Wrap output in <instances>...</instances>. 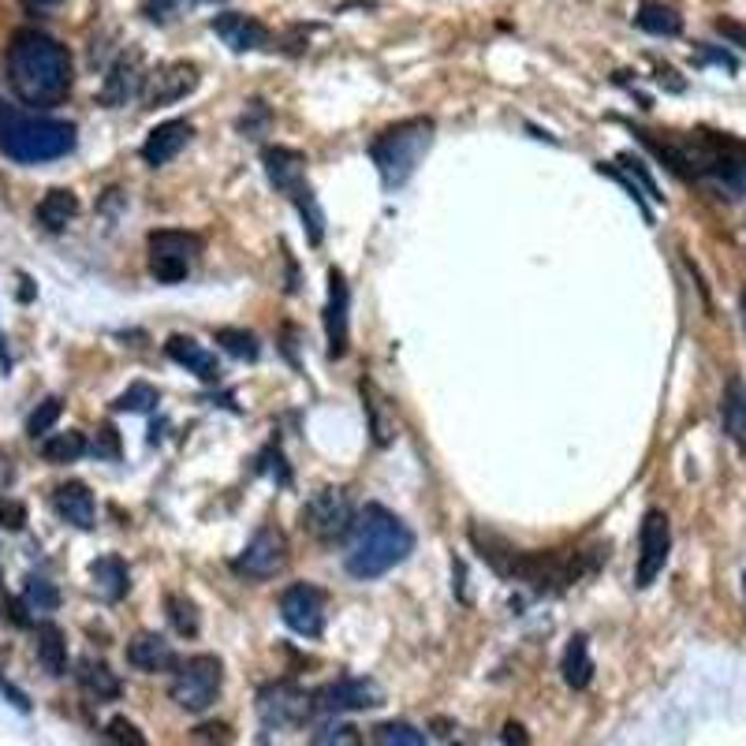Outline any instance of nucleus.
<instances>
[{
    "instance_id": "bb28decb",
    "label": "nucleus",
    "mask_w": 746,
    "mask_h": 746,
    "mask_svg": "<svg viewBox=\"0 0 746 746\" xmlns=\"http://www.w3.org/2000/svg\"><path fill=\"white\" fill-rule=\"evenodd\" d=\"M635 23L642 26L646 34H653V38H676L683 31V15L672 4H661V0H646V4L638 8Z\"/></svg>"
},
{
    "instance_id": "412c9836",
    "label": "nucleus",
    "mask_w": 746,
    "mask_h": 746,
    "mask_svg": "<svg viewBox=\"0 0 746 746\" xmlns=\"http://www.w3.org/2000/svg\"><path fill=\"white\" fill-rule=\"evenodd\" d=\"M52 508L60 512V519H68L71 527H79V530H91L94 522H97L94 493L86 490L83 482H64V485H57V493H52Z\"/></svg>"
},
{
    "instance_id": "f257e3e1",
    "label": "nucleus",
    "mask_w": 746,
    "mask_h": 746,
    "mask_svg": "<svg viewBox=\"0 0 746 746\" xmlns=\"http://www.w3.org/2000/svg\"><path fill=\"white\" fill-rule=\"evenodd\" d=\"M8 83L26 105H57L71 91V52L41 31H20L4 57Z\"/></svg>"
},
{
    "instance_id": "7ed1b4c3",
    "label": "nucleus",
    "mask_w": 746,
    "mask_h": 746,
    "mask_svg": "<svg viewBox=\"0 0 746 746\" xmlns=\"http://www.w3.org/2000/svg\"><path fill=\"white\" fill-rule=\"evenodd\" d=\"M0 149L20 165L57 161L75 149V123L26 117L0 97Z\"/></svg>"
},
{
    "instance_id": "dca6fc26",
    "label": "nucleus",
    "mask_w": 746,
    "mask_h": 746,
    "mask_svg": "<svg viewBox=\"0 0 746 746\" xmlns=\"http://www.w3.org/2000/svg\"><path fill=\"white\" fill-rule=\"evenodd\" d=\"M194 128L186 120H165L157 123L154 131L146 135V142H142V161L161 168L168 161H176V157L186 149V142H191Z\"/></svg>"
},
{
    "instance_id": "e433bc0d",
    "label": "nucleus",
    "mask_w": 746,
    "mask_h": 746,
    "mask_svg": "<svg viewBox=\"0 0 746 746\" xmlns=\"http://www.w3.org/2000/svg\"><path fill=\"white\" fill-rule=\"evenodd\" d=\"M310 746H362V735H359V727L336 721V724H325Z\"/></svg>"
},
{
    "instance_id": "5701e85b",
    "label": "nucleus",
    "mask_w": 746,
    "mask_h": 746,
    "mask_svg": "<svg viewBox=\"0 0 746 746\" xmlns=\"http://www.w3.org/2000/svg\"><path fill=\"white\" fill-rule=\"evenodd\" d=\"M721 419H724V433L735 448H746V388L743 377H727L724 385V399H721Z\"/></svg>"
},
{
    "instance_id": "4be33fe9",
    "label": "nucleus",
    "mask_w": 746,
    "mask_h": 746,
    "mask_svg": "<svg viewBox=\"0 0 746 746\" xmlns=\"http://www.w3.org/2000/svg\"><path fill=\"white\" fill-rule=\"evenodd\" d=\"M91 582L101 601H120L131 590V575L128 564L120 556H97L91 564Z\"/></svg>"
},
{
    "instance_id": "37998d69",
    "label": "nucleus",
    "mask_w": 746,
    "mask_h": 746,
    "mask_svg": "<svg viewBox=\"0 0 746 746\" xmlns=\"http://www.w3.org/2000/svg\"><path fill=\"white\" fill-rule=\"evenodd\" d=\"M717 34H721L724 41H732V46L746 49V26L735 23V20H717Z\"/></svg>"
},
{
    "instance_id": "a18cd8bd",
    "label": "nucleus",
    "mask_w": 746,
    "mask_h": 746,
    "mask_svg": "<svg viewBox=\"0 0 746 746\" xmlns=\"http://www.w3.org/2000/svg\"><path fill=\"white\" fill-rule=\"evenodd\" d=\"M26 4H31V8H57L60 0H26Z\"/></svg>"
},
{
    "instance_id": "a211bd4d",
    "label": "nucleus",
    "mask_w": 746,
    "mask_h": 746,
    "mask_svg": "<svg viewBox=\"0 0 746 746\" xmlns=\"http://www.w3.org/2000/svg\"><path fill=\"white\" fill-rule=\"evenodd\" d=\"M142 57L139 52H123L117 64L109 68V75H105V86H101V105H109V109H120V105H128L131 97L142 91Z\"/></svg>"
},
{
    "instance_id": "20e7f679",
    "label": "nucleus",
    "mask_w": 746,
    "mask_h": 746,
    "mask_svg": "<svg viewBox=\"0 0 746 746\" xmlns=\"http://www.w3.org/2000/svg\"><path fill=\"white\" fill-rule=\"evenodd\" d=\"M433 146V120L430 117H411L385 128L370 146V157L381 172L385 191H399L414 172H419L422 157Z\"/></svg>"
},
{
    "instance_id": "c756f323",
    "label": "nucleus",
    "mask_w": 746,
    "mask_h": 746,
    "mask_svg": "<svg viewBox=\"0 0 746 746\" xmlns=\"http://www.w3.org/2000/svg\"><path fill=\"white\" fill-rule=\"evenodd\" d=\"M165 609H168V619H172L176 635H183V638L198 635L202 619H198V605H194L191 598H183V593H168Z\"/></svg>"
},
{
    "instance_id": "6e6552de",
    "label": "nucleus",
    "mask_w": 746,
    "mask_h": 746,
    "mask_svg": "<svg viewBox=\"0 0 746 746\" xmlns=\"http://www.w3.org/2000/svg\"><path fill=\"white\" fill-rule=\"evenodd\" d=\"M672 553V522L661 508H650L642 515V530H638V564H635V586H650L664 571Z\"/></svg>"
},
{
    "instance_id": "f704fd0d",
    "label": "nucleus",
    "mask_w": 746,
    "mask_h": 746,
    "mask_svg": "<svg viewBox=\"0 0 746 746\" xmlns=\"http://www.w3.org/2000/svg\"><path fill=\"white\" fill-rule=\"evenodd\" d=\"M377 746H425V735L419 732V727L393 721V724L377 727Z\"/></svg>"
},
{
    "instance_id": "9d476101",
    "label": "nucleus",
    "mask_w": 746,
    "mask_h": 746,
    "mask_svg": "<svg viewBox=\"0 0 746 746\" xmlns=\"http://www.w3.org/2000/svg\"><path fill=\"white\" fill-rule=\"evenodd\" d=\"M280 616L296 635L317 638L325 630V593L310 582H296L280 593Z\"/></svg>"
},
{
    "instance_id": "ea45409f",
    "label": "nucleus",
    "mask_w": 746,
    "mask_h": 746,
    "mask_svg": "<svg viewBox=\"0 0 746 746\" xmlns=\"http://www.w3.org/2000/svg\"><path fill=\"white\" fill-rule=\"evenodd\" d=\"M109 739L117 746H146V735H142L139 727L128 721V717H112V721H109Z\"/></svg>"
},
{
    "instance_id": "2f4dec72",
    "label": "nucleus",
    "mask_w": 746,
    "mask_h": 746,
    "mask_svg": "<svg viewBox=\"0 0 746 746\" xmlns=\"http://www.w3.org/2000/svg\"><path fill=\"white\" fill-rule=\"evenodd\" d=\"M299 206V213H303V225H306V232H310V243H322V236H325V213L322 206H317V198H314V191L310 186H303V191L291 198Z\"/></svg>"
},
{
    "instance_id": "de8ad7c7",
    "label": "nucleus",
    "mask_w": 746,
    "mask_h": 746,
    "mask_svg": "<svg viewBox=\"0 0 746 746\" xmlns=\"http://www.w3.org/2000/svg\"><path fill=\"white\" fill-rule=\"evenodd\" d=\"M0 354H4V340H0Z\"/></svg>"
},
{
    "instance_id": "79ce46f5",
    "label": "nucleus",
    "mask_w": 746,
    "mask_h": 746,
    "mask_svg": "<svg viewBox=\"0 0 746 746\" xmlns=\"http://www.w3.org/2000/svg\"><path fill=\"white\" fill-rule=\"evenodd\" d=\"M26 522V508L20 501H8V496H0V527L4 530H23Z\"/></svg>"
},
{
    "instance_id": "72a5a7b5",
    "label": "nucleus",
    "mask_w": 746,
    "mask_h": 746,
    "mask_svg": "<svg viewBox=\"0 0 746 746\" xmlns=\"http://www.w3.org/2000/svg\"><path fill=\"white\" fill-rule=\"evenodd\" d=\"M157 404H161L157 388L146 385V381H135V385H131L128 393L117 399V411H154Z\"/></svg>"
},
{
    "instance_id": "0eeeda50",
    "label": "nucleus",
    "mask_w": 746,
    "mask_h": 746,
    "mask_svg": "<svg viewBox=\"0 0 746 746\" xmlns=\"http://www.w3.org/2000/svg\"><path fill=\"white\" fill-rule=\"evenodd\" d=\"M202 254V239L191 232H154L149 236V273L161 284H180Z\"/></svg>"
},
{
    "instance_id": "473e14b6",
    "label": "nucleus",
    "mask_w": 746,
    "mask_h": 746,
    "mask_svg": "<svg viewBox=\"0 0 746 746\" xmlns=\"http://www.w3.org/2000/svg\"><path fill=\"white\" fill-rule=\"evenodd\" d=\"M23 601L34 612H52V609L60 605V593H57V586H52L49 579H41V575H31V579H26V590H23Z\"/></svg>"
},
{
    "instance_id": "c85d7f7f",
    "label": "nucleus",
    "mask_w": 746,
    "mask_h": 746,
    "mask_svg": "<svg viewBox=\"0 0 746 746\" xmlns=\"http://www.w3.org/2000/svg\"><path fill=\"white\" fill-rule=\"evenodd\" d=\"M86 437L79 430H68V433H52V437L41 444V456L49 459V464H75L79 456H86Z\"/></svg>"
},
{
    "instance_id": "aec40b11",
    "label": "nucleus",
    "mask_w": 746,
    "mask_h": 746,
    "mask_svg": "<svg viewBox=\"0 0 746 746\" xmlns=\"http://www.w3.org/2000/svg\"><path fill=\"white\" fill-rule=\"evenodd\" d=\"M165 351H168V359L180 362V366H186L198 381H206V385H217V381H220L217 354L206 351L198 340H191V336H168Z\"/></svg>"
},
{
    "instance_id": "39448f33",
    "label": "nucleus",
    "mask_w": 746,
    "mask_h": 746,
    "mask_svg": "<svg viewBox=\"0 0 746 746\" xmlns=\"http://www.w3.org/2000/svg\"><path fill=\"white\" fill-rule=\"evenodd\" d=\"M225 687V664L213 653H198L176 669L172 679V701L186 713H206Z\"/></svg>"
},
{
    "instance_id": "4468645a",
    "label": "nucleus",
    "mask_w": 746,
    "mask_h": 746,
    "mask_svg": "<svg viewBox=\"0 0 746 746\" xmlns=\"http://www.w3.org/2000/svg\"><path fill=\"white\" fill-rule=\"evenodd\" d=\"M348 280L340 269H328V303H325V336H328V354L340 359L348 354Z\"/></svg>"
},
{
    "instance_id": "58836bf2",
    "label": "nucleus",
    "mask_w": 746,
    "mask_h": 746,
    "mask_svg": "<svg viewBox=\"0 0 746 746\" xmlns=\"http://www.w3.org/2000/svg\"><path fill=\"white\" fill-rule=\"evenodd\" d=\"M619 165H624V168H627V176H630V180H635V183H638V191H642V194H646V198H653V202H661V198H664V194H661V191H657L653 176H650V172H646V165H642V161H635V157H619Z\"/></svg>"
},
{
    "instance_id": "f3484780",
    "label": "nucleus",
    "mask_w": 746,
    "mask_h": 746,
    "mask_svg": "<svg viewBox=\"0 0 746 746\" xmlns=\"http://www.w3.org/2000/svg\"><path fill=\"white\" fill-rule=\"evenodd\" d=\"M262 161H265V172H269L273 186L288 194V198H296V194L306 186V157L299 154V149L265 146L262 149Z\"/></svg>"
},
{
    "instance_id": "2eb2a0df",
    "label": "nucleus",
    "mask_w": 746,
    "mask_h": 746,
    "mask_svg": "<svg viewBox=\"0 0 746 746\" xmlns=\"http://www.w3.org/2000/svg\"><path fill=\"white\" fill-rule=\"evenodd\" d=\"M209 31L217 34V38L225 41V46L232 49V52H254V49H262L265 41H269V31H265V26L254 20V15H243V12L213 15Z\"/></svg>"
},
{
    "instance_id": "c03bdc74",
    "label": "nucleus",
    "mask_w": 746,
    "mask_h": 746,
    "mask_svg": "<svg viewBox=\"0 0 746 746\" xmlns=\"http://www.w3.org/2000/svg\"><path fill=\"white\" fill-rule=\"evenodd\" d=\"M504 746H527V727L515 721L504 724Z\"/></svg>"
},
{
    "instance_id": "f03ea898",
    "label": "nucleus",
    "mask_w": 746,
    "mask_h": 746,
    "mask_svg": "<svg viewBox=\"0 0 746 746\" xmlns=\"http://www.w3.org/2000/svg\"><path fill=\"white\" fill-rule=\"evenodd\" d=\"M348 553H344V567L354 579L370 582L388 575L396 564H404L414 549V534L396 512L381 508V504H366L351 522L348 534Z\"/></svg>"
},
{
    "instance_id": "6ab92c4d",
    "label": "nucleus",
    "mask_w": 746,
    "mask_h": 746,
    "mask_svg": "<svg viewBox=\"0 0 746 746\" xmlns=\"http://www.w3.org/2000/svg\"><path fill=\"white\" fill-rule=\"evenodd\" d=\"M128 664H131V669H139V672H172V669H180L172 642H165V638L154 635V630H139V635L131 638V642H128Z\"/></svg>"
},
{
    "instance_id": "a878e982",
    "label": "nucleus",
    "mask_w": 746,
    "mask_h": 746,
    "mask_svg": "<svg viewBox=\"0 0 746 746\" xmlns=\"http://www.w3.org/2000/svg\"><path fill=\"white\" fill-rule=\"evenodd\" d=\"M560 672H564V683L575 690H582L586 683L593 679V661H590V638L586 635H571L564 650V661H560Z\"/></svg>"
},
{
    "instance_id": "a19ab883",
    "label": "nucleus",
    "mask_w": 746,
    "mask_h": 746,
    "mask_svg": "<svg viewBox=\"0 0 746 746\" xmlns=\"http://www.w3.org/2000/svg\"><path fill=\"white\" fill-rule=\"evenodd\" d=\"M91 452H94V456H105V459H117L120 456L117 430H112V425H101V430H97V441L91 444Z\"/></svg>"
},
{
    "instance_id": "393cba45",
    "label": "nucleus",
    "mask_w": 746,
    "mask_h": 746,
    "mask_svg": "<svg viewBox=\"0 0 746 746\" xmlns=\"http://www.w3.org/2000/svg\"><path fill=\"white\" fill-rule=\"evenodd\" d=\"M79 213V198L64 186H57V191H49L46 198L38 202V209H34V217H38L41 228H49V232H60V228H68L71 220H75Z\"/></svg>"
},
{
    "instance_id": "49530a36",
    "label": "nucleus",
    "mask_w": 746,
    "mask_h": 746,
    "mask_svg": "<svg viewBox=\"0 0 746 746\" xmlns=\"http://www.w3.org/2000/svg\"><path fill=\"white\" fill-rule=\"evenodd\" d=\"M743 328H746V291H743Z\"/></svg>"
},
{
    "instance_id": "ddd939ff",
    "label": "nucleus",
    "mask_w": 746,
    "mask_h": 746,
    "mask_svg": "<svg viewBox=\"0 0 746 746\" xmlns=\"http://www.w3.org/2000/svg\"><path fill=\"white\" fill-rule=\"evenodd\" d=\"M385 701V690L373 679H336L314 695L317 713H359V709H377Z\"/></svg>"
},
{
    "instance_id": "9b49d317",
    "label": "nucleus",
    "mask_w": 746,
    "mask_h": 746,
    "mask_svg": "<svg viewBox=\"0 0 746 746\" xmlns=\"http://www.w3.org/2000/svg\"><path fill=\"white\" fill-rule=\"evenodd\" d=\"M257 713H262L265 724H277V727L303 724L314 713V695L299 690L296 683H269L257 695Z\"/></svg>"
},
{
    "instance_id": "1a4fd4ad",
    "label": "nucleus",
    "mask_w": 746,
    "mask_h": 746,
    "mask_svg": "<svg viewBox=\"0 0 746 746\" xmlns=\"http://www.w3.org/2000/svg\"><path fill=\"white\" fill-rule=\"evenodd\" d=\"M232 567L239 575H246V579H254V582L280 575L284 567H288V538H284V530L262 527L251 541H246V549L236 556Z\"/></svg>"
},
{
    "instance_id": "4c0bfd02",
    "label": "nucleus",
    "mask_w": 746,
    "mask_h": 746,
    "mask_svg": "<svg viewBox=\"0 0 746 746\" xmlns=\"http://www.w3.org/2000/svg\"><path fill=\"white\" fill-rule=\"evenodd\" d=\"M194 4H209V0H146V15L154 23H172L176 15H183Z\"/></svg>"
},
{
    "instance_id": "7c9ffc66",
    "label": "nucleus",
    "mask_w": 746,
    "mask_h": 746,
    "mask_svg": "<svg viewBox=\"0 0 746 746\" xmlns=\"http://www.w3.org/2000/svg\"><path fill=\"white\" fill-rule=\"evenodd\" d=\"M213 340H217L228 354L246 359V362H254L257 354H262V348H257V336L246 333V328H217V333H213Z\"/></svg>"
},
{
    "instance_id": "b1692460",
    "label": "nucleus",
    "mask_w": 746,
    "mask_h": 746,
    "mask_svg": "<svg viewBox=\"0 0 746 746\" xmlns=\"http://www.w3.org/2000/svg\"><path fill=\"white\" fill-rule=\"evenodd\" d=\"M34 653H38L41 669L49 672V676H64L68 672V642H64V630L57 624H38L34 627Z\"/></svg>"
},
{
    "instance_id": "f8f14e48",
    "label": "nucleus",
    "mask_w": 746,
    "mask_h": 746,
    "mask_svg": "<svg viewBox=\"0 0 746 746\" xmlns=\"http://www.w3.org/2000/svg\"><path fill=\"white\" fill-rule=\"evenodd\" d=\"M194 86H198V68L176 60V64L149 71L146 86H142V101H146V109H165V105H176L186 94H194Z\"/></svg>"
},
{
    "instance_id": "423d86ee",
    "label": "nucleus",
    "mask_w": 746,
    "mask_h": 746,
    "mask_svg": "<svg viewBox=\"0 0 746 746\" xmlns=\"http://www.w3.org/2000/svg\"><path fill=\"white\" fill-rule=\"evenodd\" d=\"M303 519V530L317 541H336V538H348L351 534V522H354V508H351V496L336 485H325L317 490L299 512Z\"/></svg>"
},
{
    "instance_id": "c9c22d12",
    "label": "nucleus",
    "mask_w": 746,
    "mask_h": 746,
    "mask_svg": "<svg viewBox=\"0 0 746 746\" xmlns=\"http://www.w3.org/2000/svg\"><path fill=\"white\" fill-rule=\"evenodd\" d=\"M60 411H64V399L49 396L46 404H38V411H34L31 419H26V433H31V437H41V433H49L52 425H57Z\"/></svg>"
},
{
    "instance_id": "cd10ccee",
    "label": "nucleus",
    "mask_w": 746,
    "mask_h": 746,
    "mask_svg": "<svg viewBox=\"0 0 746 746\" xmlns=\"http://www.w3.org/2000/svg\"><path fill=\"white\" fill-rule=\"evenodd\" d=\"M79 683H83L97 701H112V698H120V690H123L117 672H112L105 661H91V657L79 664Z\"/></svg>"
}]
</instances>
